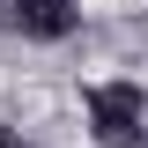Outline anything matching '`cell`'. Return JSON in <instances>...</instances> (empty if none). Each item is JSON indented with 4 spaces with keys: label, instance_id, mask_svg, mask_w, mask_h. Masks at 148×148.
<instances>
[{
    "label": "cell",
    "instance_id": "1",
    "mask_svg": "<svg viewBox=\"0 0 148 148\" xmlns=\"http://www.w3.org/2000/svg\"><path fill=\"white\" fill-rule=\"evenodd\" d=\"M82 104H89V126H96V148H141V82H96L89 96H82Z\"/></svg>",
    "mask_w": 148,
    "mask_h": 148
},
{
    "label": "cell",
    "instance_id": "2",
    "mask_svg": "<svg viewBox=\"0 0 148 148\" xmlns=\"http://www.w3.org/2000/svg\"><path fill=\"white\" fill-rule=\"evenodd\" d=\"M0 22L15 37H45V45H59V37L82 22V8L74 0H0Z\"/></svg>",
    "mask_w": 148,
    "mask_h": 148
},
{
    "label": "cell",
    "instance_id": "3",
    "mask_svg": "<svg viewBox=\"0 0 148 148\" xmlns=\"http://www.w3.org/2000/svg\"><path fill=\"white\" fill-rule=\"evenodd\" d=\"M0 148H30V141H22V133H0Z\"/></svg>",
    "mask_w": 148,
    "mask_h": 148
}]
</instances>
